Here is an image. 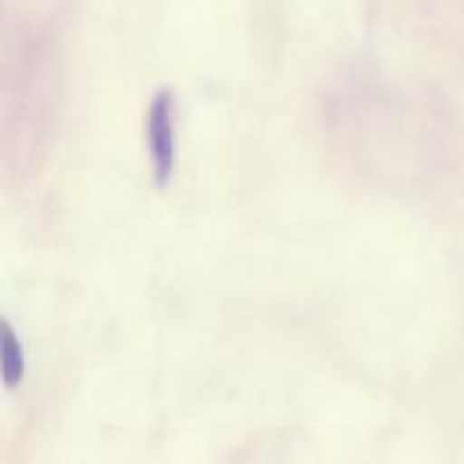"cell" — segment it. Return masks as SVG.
Returning a JSON list of instances; mask_svg holds the SVG:
<instances>
[{
    "label": "cell",
    "mask_w": 464,
    "mask_h": 464,
    "mask_svg": "<svg viewBox=\"0 0 464 464\" xmlns=\"http://www.w3.org/2000/svg\"><path fill=\"white\" fill-rule=\"evenodd\" d=\"M148 148L154 181L168 186L175 170V95L170 89H159L150 102Z\"/></svg>",
    "instance_id": "cell-1"
},
{
    "label": "cell",
    "mask_w": 464,
    "mask_h": 464,
    "mask_svg": "<svg viewBox=\"0 0 464 464\" xmlns=\"http://www.w3.org/2000/svg\"><path fill=\"white\" fill-rule=\"evenodd\" d=\"M0 344H3V381L7 388H16L23 381L25 372V358H23V347L18 343L16 334L9 326L7 320H3V334H0Z\"/></svg>",
    "instance_id": "cell-2"
}]
</instances>
